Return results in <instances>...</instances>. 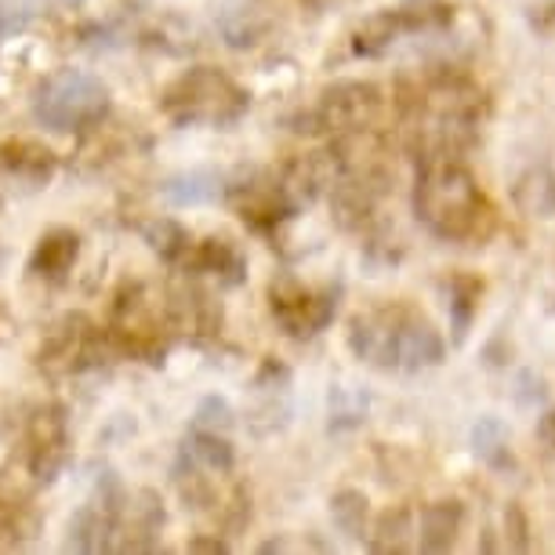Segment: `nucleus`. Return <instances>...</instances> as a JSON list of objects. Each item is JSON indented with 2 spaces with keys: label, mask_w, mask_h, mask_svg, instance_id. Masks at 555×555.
Wrapping results in <instances>:
<instances>
[{
  "label": "nucleus",
  "mask_w": 555,
  "mask_h": 555,
  "mask_svg": "<svg viewBox=\"0 0 555 555\" xmlns=\"http://www.w3.org/2000/svg\"><path fill=\"white\" fill-rule=\"evenodd\" d=\"M461 522H465V505H461V501L454 498L433 501V505L422 508V516L414 522V548H422V552L454 548Z\"/></svg>",
  "instance_id": "f3484780"
},
{
  "label": "nucleus",
  "mask_w": 555,
  "mask_h": 555,
  "mask_svg": "<svg viewBox=\"0 0 555 555\" xmlns=\"http://www.w3.org/2000/svg\"><path fill=\"white\" fill-rule=\"evenodd\" d=\"M190 548H207V552H225V541H190Z\"/></svg>",
  "instance_id": "c85d7f7f"
},
{
  "label": "nucleus",
  "mask_w": 555,
  "mask_h": 555,
  "mask_svg": "<svg viewBox=\"0 0 555 555\" xmlns=\"http://www.w3.org/2000/svg\"><path fill=\"white\" fill-rule=\"evenodd\" d=\"M450 320H454V341H465L468 327H473L476 312H479V298H483V280L468 276V272H457L450 276Z\"/></svg>",
  "instance_id": "412c9836"
},
{
  "label": "nucleus",
  "mask_w": 555,
  "mask_h": 555,
  "mask_svg": "<svg viewBox=\"0 0 555 555\" xmlns=\"http://www.w3.org/2000/svg\"><path fill=\"white\" fill-rule=\"evenodd\" d=\"M454 23V8L443 0H406L400 8L371 15L352 34V55L356 59H378L396 40L406 34H436Z\"/></svg>",
  "instance_id": "9d476101"
},
{
  "label": "nucleus",
  "mask_w": 555,
  "mask_h": 555,
  "mask_svg": "<svg viewBox=\"0 0 555 555\" xmlns=\"http://www.w3.org/2000/svg\"><path fill=\"white\" fill-rule=\"evenodd\" d=\"M124 498H128V490L120 487V479L113 473L102 476L88 501L77 508V516L69 519L66 552H117Z\"/></svg>",
  "instance_id": "f8f14e48"
},
{
  "label": "nucleus",
  "mask_w": 555,
  "mask_h": 555,
  "mask_svg": "<svg viewBox=\"0 0 555 555\" xmlns=\"http://www.w3.org/2000/svg\"><path fill=\"white\" fill-rule=\"evenodd\" d=\"M366 544L374 552H411L414 548V512L389 508L382 512L374 530H366Z\"/></svg>",
  "instance_id": "aec40b11"
},
{
  "label": "nucleus",
  "mask_w": 555,
  "mask_h": 555,
  "mask_svg": "<svg viewBox=\"0 0 555 555\" xmlns=\"http://www.w3.org/2000/svg\"><path fill=\"white\" fill-rule=\"evenodd\" d=\"M301 4H309L312 12H323V8H331V4H341V0H301Z\"/></svg>",
  "instance_id": "c756f323"
},
{
  "label": "nucleus",
  "mask_w": 555,
  "mask_h": 555,
  "mask_svg": "<svg viewBox=\"0 0 555 555\" xmlns=\"http://www.w3.org/2000/svg\"><path fill=\"white\" fill-rule=\"evenodd\" d=\"M55 175V153L40 142L12 139L0 145V196L29 193L51 182Z\"/></svg>",
  "instance_id": "4468645a"
},
{
  "label": "nucleus",
  "mask_w": 555,
  "mask_h": 555,
  "mask_svg": "<svg viewBox=\"0 0 555 555\" xmlns=\"http://www.w3.org/2000/svg\"><path fill=\"white\" fill-rule=\"evenodd\" d=\"M487 117L483 88L454 69L417 73L400 83V124L417 160L457 156L476 142Z\"/></svg>",
  "instance_id": "f257e3e1"
},
{
  "label": "nucleus",
  "mask_w": 555,
  "mask_h": 555,
  "mask_svg": "<svg viewBox=\"0 0 555 555\" xmlns=\"http://www.w3.org/2000/svg\"><path fill=\"white\" fill-rule=\"evenodd\" d=\"M73 436H69V414L62 403H40L26 422L23 433V461L26 473L37 483H51L69 461Z\"/></svg>",
  "instance_id": "ddd939ff"
},
{
  "label": "nucleus",
  "mask_w": 555,
  "mask_h": 555,
  "mask_svg": "<svg viewBox=\"0 0 555 555\" xmlns=\"http://www.w3.org/2000/svg\"><path fill=\"white\" fill-rule=\"evenodd\" d=\"M178 269L193 272V276H215L218 284L236 287V284H244V276H247V258L229 236H204V240L193 236V244L185 250Z\"/></svg>",
  "instance_id": "2eb2a0df"
},
{
  "label": "nucleus",
  "mask_w": 555,
  "mask_h": 555,
  "mask_svg": "<svg viewBox=\"0 0 555 555\" xmlns=\"http://www.w3.org/2000/svg\"><path fill=\"white\" fill-rule=\"evenodd\" d=\"M411 204L417 222L447 244H487L498 229L494 204L479 190V178L461 156L422 160Z\"/></svg>",
  "instance_id": "f03ea898"
},
{
  "label": "nucleus",
  "mask_w": 555,
  "mask_h": 555,
  "mask_svg": "<svg viewBox=\"0 0 555 555\" xmlns=\"http://www.w3.org/2000/svg\"><path fill=\"white\" fill-rule=\"evenodd\" d=\"M40 512L26 494L0 487V552H18L37 538Z\"/></svg>",
  "instance_id": "6ab92c4d"
},
{
  "label": "nucleus",
  "mask_w": 555,
  "mask_h": 555,
  "mask_svg": "<svg viewBox=\"0 0 555 555\" xmlns=\"http://www.w3.org/2000/svg\"><path fill=\"white\" fill-rule=\"evenodd\" d=\"M164 193L171 196L175 204H201V201H215L218 196V178L207 171H193L182 178H171L164 185Z\"/></svg>",
  "instance_id": "393cba45"
},
{
  "label": "nucleus",
  "mask_w": 555,
  "mask_h": 555,
  "mask_svg": "<svg viewBox=\"0 0 555 555\" xmlns=\"http://www.w3.org/2000/svg\"><path fill=\"white\" fill-rule=\"evenodd\" d=\"M225 204L240 222L269 236L306 207V196L298 193L295 178L284 167V171H250L240 182L225 185Z\"/></svg>",
  "instance_id": "6e6552de"
},
{
  "label": "nucleus",
  "mask_w": 555,
  "mask_h": 555,
  "mask_svg": "<svg viewBox=\"0 0 555 555\" xmlns=\"http://www.w3.org/2000/svg\"><path fill=\"white\" fill-rule=\"evenodd\" d=\"M473 443H476V454L487 461L490 468H505L512 454H508V433L498 417H483L476 428H473Z\"/></svg>",
  "instance_id": "b1692460"
},
{
  "label": "nucleus",
  "mask_w": 555,
  "mask_h": 555,
  "mask_svg": "<svg viewBox=\"0 0 555 555\" xmlns=\"http://www.w3.org/2000/svg\"><path fill=\"white\" fill-rule=\"evenodd\" d=\"M538 443L544 447V454L555 457V403L538 417Z\"/></svg>",
  "instance_id": "cd10ccee"
},
{
  "label": "nucleus",
  "mask_w": 555,
  "mask_h": 555,
  "mask_svg": "<svg viewBox=\"0 0 555 555\" xmlns=\"http://www.w3.org/2000/svg\"><path fill=\"white\" fill-rule=\"evenodd\" d=\"M247 109V88L218 66L178 73L160 91V113L175 128H233Z\"/></svg>",
  "instance_id": "39448f33"
},
{
  "label": "nucleus",
  "mask_w": 555,
  "mask_h": 555,
  "mask_svg": "<svg viewBox=\"0 0 555 555\" xmlns=\"http://www.w3.org/2000/svg\"><path fill=\"white\" fill-rule=\"evenodd\" d=\"M106 113H109V88L95 73H83V69L51 73L34 95V120L55 134L91 131L106 120Z\"/></svg>",
  "instance_id": "423d86ee"
},
{
  "label": "nucleus",
  "mask_w": 555,
  "mask_h": 555,
  "mask_svg": "<svg viewBox=\"0 0 555 555\" xmlns=\"http://www.w3.org/2000/svg\"><path fill=\"white\" fill-rule=\"evenodd\" d=\"M341 287H306L295 276H280L269 284V312L276 327L295 341L317 338L327 331L338 312Z\"/></svg>",
  "instance_id": "9b49d317"
},
{
  "label": "nucleus",
  "mask_w": 555,
  "mask_h": 555,
  "mask_svg": "<svg viewBox=\"0 0 555 555\" xmlns=\"http://www.w3.org/2000/svg\"><path fill=\"white\" fill-rule=\"evenodd\" d=\"M527 23L538 37L555 40V0H541V4L527 8Z\"/></svg>",
  "instance_id": "a878e982"
},
{
  "label": "nucleus",
  "mask_w": 555,
  "mask_h": 555,
  "mask_svg": "<svg viewBox=\"0 0 555 555\" xmlns=\"http://www.w3.org/2000/svg\"><path fill=\"white\" fill-rule=\"evenodd\" d=\"M145 240H150V247L160 255L167 266H182L185 250L193 244V233L185 225H178L175 218H156V222L145 225Z\"/></svg>",
  "instance_id": "4be33fe9"
},
{
  "label": "nucleus",
  "mask_w": 555,
  "mask_h": 555,
  "mask_svg": "<svg viewBox=\"0 0 555 555\" xmlns=\"http://www.w3.org/2000/svg\"><path fill=\"white\" fill-rule=\"evenodd\" d=\"M331 516L334 527H338L345 538L363 541L366 538V498L360 490H338L331 498Z\"/></svg>",
  "instance_id": "5701e85b"
},
{
  "label": "nucleus",
  "mask_w": 555,
  "mask_h": 555,
  "mask_svg": "<svg viewBox=\"0 0 555 555\" xmlns=\"http://www.w3.org/2000/svg\"><path fill=\"white\" fill-rule=\"evenodd\" d=\"M349 349L374 371L422 374L443 363L447 341L411 301H378L349 320Z\"/></svg>",
  "instance_id": "7ed1b4c3"
},
{
  "label": "nucleus",
  "mask_w": 555,
  "mask_h": 555,
  "mask_svg": "<svg viewBox=\"0 0 555 555\" xmlns=\"http://www.w3.org/2000/svg\"><path fill=\"white\" fill-rule=\"evenodd\" d=\"M385 106V95L378 83L371 80H338L331 88H323L312 106L298 113L295 131L298 134H349L366 131Z\"/></svg>",
  "instance_id": "0eeeda50"
},
{
  "label": "nucleus",
  "mask_w": 555,
  "mask_h": 555,
  "mask_svg": "<svg viewBox=\"0 0 555 555\" xmlns=\"http://www.w3.org/2000/svg\"><path fill=\"white\" fill-rule=\"evenodd\" d=\"M106 338L117 356L142 363H164L171 345L182 338L175 291L153 287L150 280H124L109 301Z\"/></svg>",
  "instance_id": "20e7f679"
},
{
  "label": "nucleus",
  "mask_w": 555,
  "mask_h": 555,
  "mask_svg": "<svg viewBox=\"0 0 555 555\" xmlns=\"http://www.w3.org/2000/svg\"><path fill=\"white\" fill-rule=\"evenodd\" d=\"M505 530L512 533V548H530V538H527V516H522V508H519V505H508Z\"/></svg>",
  "instance_id": "bb28decb"
},
{
  "label": "nucleus",
  "mask_w": 555,
  "mask_h": 555,
  "mask_svg": "<svg viewBox=\"0 0 555 555\" xmlns=\"http://www.w3.org/2000/svg\"><path fill=\"white\" fill-rule=\"evenodd\" d=\"M80 258V236L73 229H48L37 240L34 255H29V272L40 280H66V272L77 266Z\"/></svg>",
  "instance_id": "a211bd4d"
},
{
  "label": "nucleus",
  "mask_w": 555,
  "mask_h": 555,
  "mask_svg": "<svg viewBox=\"0 0 555 555\" xmlns=\"http://www.w3.org/2000/svg\"><path fill=\"white\" fill-rule=\"evenodd\" d=\"M164 530V501L153 490H131L124 498L117 552H153Z\"/></svg>",
  "instance_id": "dca6fc26"
},
{
  "label": "nucleus",
  "mask_w": 555,
  "mask_h": 555,
  "mask_svg": "<svg viewBox=\"0 0 555 555\" xmlns=\"http://www.w3.org/2000/svg\"><path fill=\"white\" fill-rule=\"evenodd\" d=\"M106 356H117L106 338V327H99L83 312H69L40 338L37 366L48 378H73V374L99 371L106 363Z\"/></svg>",
  "instance_id": "1a4fd4ad"
}]
</instances>
